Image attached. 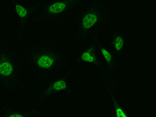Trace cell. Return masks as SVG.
Segmentation results:
<instances>
[{"label":"cell","mask_w":156,"mask_h":117,"mask_svg":"<svg viewBox=\"0 0 156 117\" xmlns=\"http://www.w3.org/2000/svg\"><path fill=\"white\" fill-rule=\"evenodd\" d=\"M104 85L106 86L110 95V99L114 108V117H129L126 110L118 101L117 95V87L113 78L107 80Z\"/></svg>","instance_id":"30bf717a"},{"label":"cell","mask_w":156,"mask_h":117,"mask_svg":"<svg viewBox=\"0 0 156 117\" xmlns=\"http://www.w3.org/2000/svg\"><path fill=\"white\" fill-rule=\"evenodd\" d=\"M117 6L108 1L93 0L80 7L73 17L76 27L75 36L69 45L72 51L83 41L112 25V18Z\"/></svg>","instance_id":"7a4b0ae2"},{"label":"cell","mask_w":156,"mask_h":117,"mask_svg":"<svg viewBox=\"0 0 156 117\" xmlns=\"http://www.w3.org/2000/svg\"><path fill=\"white\" fill-rule=\"evenodd\" d=\"M20 54L24 66L43 85L58 71L68 70L70 63L69 51L56 37H43L31 43Z\"/></svg>","instance_id":"6da1fadb"},{"label":"cell","mask_w":156,"mask_h":117,"mask_svg":"<svg viewBox=\"0 0 156 117\" xmlns=\"http://www.w3.org/2000/svg\"><path fill=\"white\" fill-rule=\"evenodd\" d=\"M40 111L37 108L30 107L23 111H19L4 105L0 109V117H38Z\"/></svg>","instance_id":"8fae6325"},{"label":"cell","mask_w":156,"mask_h":117,"mask_svg":"<svg viewBox=\"0 0 156 117\" xmlns=\"http://www.w3.org/2000/svg\"><path fill=\"white\" fill-rule=\"evenodd\" d=\"M98 48L103 58L106 63L107 74V78L103 84L107 80H109L111 78H113L112 73L114 70L117 67L120 66V62L117 59L113 53L110 52L108 51L107 48L104 46L101 42L100 37H98Z\"/></svg>","instance_id":"9c48e42d"},{"label":"cell","mask_w":156,"mask_h":117,"mask_svg":"<svg viewBox=\"0 0 156 117\" xmlns=\"http://www.w3.org/2000/svg\"><path fill=\"white\" fill-rule=\"evenodd\" d=\"M130 44L131 39L128 34L120 30H112L109 44L112 48L113 54L119 62H121L123 52Z\"/></svg>","instance_id":"ba28073f"},{"label":"cell","mask_w":156,"mask_h":117,"mask_svg":"<svg viewBox=\"0 0 156 117\" xmlns=\"http://www.w3.org/2000/svg\"><path fill=\"white\" fill-rule=\"evenodd\" d=\"M99 36V32H96L92 36L90 44L87 48L80 50L76 53L73 66L76 68L80 63H86L98 66L101 70V76L103 83L107 79V74L106 66L99 62L97 55L98 38Z\"/></svg>","instance_id":"5b68a950"},{"label":"cell","mask_w":156,"mask_h":117,"mask_svg":"<svg viewBox=\"0 0 156 117\" xmlns=\"http://www.w3.org/2000/svg\"><path fill=\"white\" fill-rule=\"evenodd\" d=\"M86 1L84 0H53L43 2L41 9L32 19L34 27L44 29L61 26L68 22L73 12Z\"/></svg>","instance_id":"277c9868"},{"label":"cell","mask_w":156,"mask_h":117,"mask_svg":"<svg viewBox=\"0 0 156 117\" xmlns=\"http://www.w3.org/2000/svg\"><path fill=\"white\" fill-rule=\"evenodd\" d=\"M10 2L13 11L20 22V29L18 36L17 37V42L20 45H21L24 39L28 22L32 16L37 15L41 9L43 2H37L36 4L31 6L25 5L14 0L11 1Z\"/></svg>","instance_id":"8992f818"},{"label":"cell","mask_w":156,"mask_h":117,"mask_svg":"<svg viewBox=\"0 0 156 117\" xmlns=\"http://www.w3.org/2000/svg\"><path fill=\"white\" fill-rule=\"evenodd\" d=\"M76 67L71 66V68L62 78L53 79L46 84V87L42 92L36 96L35 101L37 103H42L45 99L53 94L65 92L68 94H72L73 87L69 84L68 80L70 75L75 71Z\"/></svg>","instance_id":"52a82bcc"},{"label":"cell","mask_w":156,"mask_h":117,"mask_svg":"<svg viewBox=\"0 0 156 117\" xmlns=\"http://www.w3.org/2000/svg\"><path fill=\"white\" fill-rule=\"evenodd\" d=\"M23 59L12 48L9 38L0 37V89L11 94L19 95L26 91L22 70Z\"/></svg>","instance_id":"3957f363"}]
</instances>
